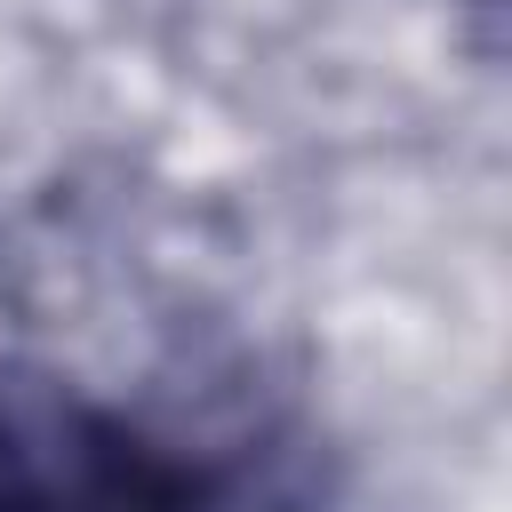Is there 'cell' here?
I'll return each mask as SVG.
<instances>
[{
    "label": "cell",
    "instance_id": "6da1fadb",
    "mask_svg": "<svg viewBox=\"0 0 512 512\" xmlns=\"http://www.w3.org/2000/svg\"><path fill=\"white\" fill-rule=\"evenodd\" d=\"M0 512H232L216 464L128 416L0 368Z\"/></svg>",
    "mask_w": 512,
    "mask_h": 512
}]
</instances>
